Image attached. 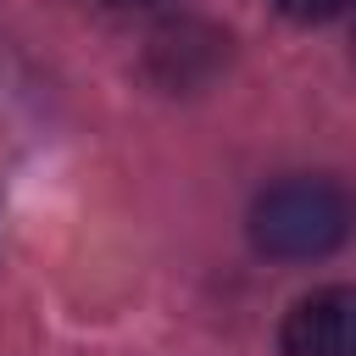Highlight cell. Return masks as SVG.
<instances>
[{
    "label": "cell",
    "instance_id": "1",
    "mask_svg": "<svg viewBox=\"0 0 356 356\" xmlns=\"http://www.w3.org/2000/svg\"><path fill=\"white\" fill-rule=\"evenodd\" d=\"M356 195L334 178H284L250 200V245L278 261H317L350 245Z\"/></svg>",
    "mask_w": 356,
    "mask_h": 356
},
{
    "label": "cell",
    "instance_id": "2",
    "mask_svg": "<svg viewBox=\"0 0 356 356\" xmlns=\"http://www.w3.org/2000/svg\"><path fill=\"white\" fill-rule=\"evenodd\" d=\"M284 356H356V284L300 295L278 328Z\"/></svg>",
    "mask_w": 356,
    "mask_h": 356
},
{
    "label": "cell",
    "instance_id": "3",
    "mask_svg": "<svg viewBox=\"0 0 356 356\" xmlns=\"http://www.w3.org/2000/svg\"><path fill=\"white\" fill-rule=\"evenodd\" d=\"M228 56V39L206 22H172L150 39V67L167 89H189V83H206L217 72V61Z\"/></svg>",
    "mask_w": 356,
    "mask_h": 356
},
{
    "label": "cell",
    "instance_id": "4",
    "mask_svg": "<svg viewBox=\"0 0 356 356\" xmlns=\"http://www.w3.org/2000/svg\"><path fill=\"white\" fill-rule=\"evenodd\" d=\"M289 22H334V17H356V0H273Z\"/></svg>",
    "mask_w": 356,
    "mask_h": 356
},
{
    "label": "cell",
    "instance_id": "5",
    "mask_svg": "<svg viewBox=\"0 0 356 356\" xmlns=\"http://www.w3.org/2000/svg\"><path fill=\"white\" fill-rule=\"evenodd\" d=\"M111 6H156V0H111Z\"/></svg>",
    "mask_w": 356,
    "mask_h": 356
}]
</instances>
